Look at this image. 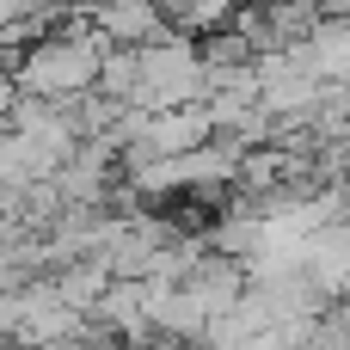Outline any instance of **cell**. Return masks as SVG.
I'll return each mask as SVG.
<instances>
[{"instance_id": "6da1fadb", "label": "cell", "mask_w": 350, "mask_h": 350, "mask_svg": "<svg viewBox=\"0 0 350 350\" xmlns=\"http://www.w3.org/2000/svg\"><path fill=\"white\" fill-rule=\"evenodd\" d=\"M197 98H203V62H197L191 37L166 31V37L135 43V92H129V105L166 111V105H197Z\"/></svg>"}, {"instance_id": "7a4b0ae2", "label": "cell", "mask_w": 350, "mask_h": 350, "mask_svg": "<svg viewBox=\"0 0 350 350\" xmlns=\"http://www.w3.org/2000/svg\"><path fill=\"white\" fill-rule=\"evenodd\" d=\"M86 18L105 43H148L166 37V18L154 0H86Z\"/></svg>"}, {"instance_id": "3957f363", "label": "cell", "mask_w": 350, "mask_h": 350, "mask_svg": "<svg viewBox=\"0 0 350 350\" xmlns=\"http://www.w3.org/2000/svg\"><path fill=\"white\" fill-rule=\"evenodd\" d=\"M12 92H18V86H12V74L0 68V117H6V105H12Z\"/></svg>"}]
</instances>
